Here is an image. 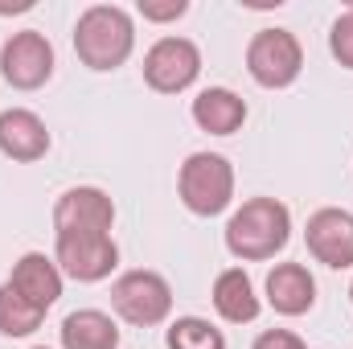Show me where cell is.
Masks as SVG:
<instances>
[{
  "instance_id": "cell-18",
  "label": "cell",
  "mask_w": 353,
  "mask_h": 349,
  "mask_svg": "<svg viewBox=\"0 0 353 349\" xmlns=\"http://www.w3.org/2000/svg\"><path fill=\"white\" fill-rule=\"evenodd\" d=\"M165 346L169 349H226V337H222V329H214L201 317H176L169 325Z\"/></svg>"
},
{
  "instance_id": "cell-16",
  "label": "cell",
  "mask_w": 353,
  "mask_h": 349,
  "mask_svg": "<svg viewBox=\"0 0 353 349\" xmlns=\"http://www.w3.org/2000/svg\"><path fill=\"white\" fill-rule=\"evenodd\" d=\"M62 349H119V329L107 312L79 308L62 321Z\"/></svg>"
},
{
  "instance_id": "cell-23",
  "label": "cell",
  "mask_w": 353,
  "mask_h": 349,
  "mask_svg": "<svg viewBox=\"0 0 353 349\" xmlns=\"http://www.w3.org/2000/svg\"><path fill=\"white\" fill-rule=\"evenodd\" d=\"M350 300H353V283H350Z\"/></svg>"
},
{
  "instance_id": "cell-13",
  "label": "cell",
  "mask_w": 353,
  "mask_h": 349,
  "mask_svg": "<svg viewBox=\"0 0 353 349\" xmlns=\"http://www.w3.org/2000/svg\"><path fill=\"white\" fill-rule=\"evenodd\" d=\"M8 283H12L29 304H37L41 312H50V308L58 304V296H62V271H58V263L46 259L41 251H29V255H21V259L12 263Z\"/></svg>"
},
{
  "instance_id": "cell-4",
  "label": "cell",
  "mask_w": 353,
  "mask_h": 349,
  "mask_svg": "<svg viewBox=\"0 0 353 349\" xmlns=\"http://www.w3.org/2000/svg\"><path fill=\"white\" fill-rule=\"evenodd\" d=\"M111 308L136 325V329H152L161 325L169 312H173V288L165 275L157 271H123L115 283H111Z\"/></svg>"
},
{
  "instance_id": "cell-9",
  "label": "cell",
  "mask_w": 353,
  "mask_h": 349,
  "mask_svg": "<svg viewBox=\"0 0 353 349\" xmlns=\"http://www.w3.org/2000/svg\"><path fill=\"white\" fill-rule=\"evenodd\" d=\"M111 222H115V201L94 185L66 189L54 206V230L58 235H107Z\"/></svg>"
},
{
  "instance_id": "cell-15",
  "label": "cell",
  "mask_w": 353,
  "mask_h": 349,
  "mask_svg": "<svg viewBox=\"0 0 353 349\" xmlns=\"http://www.w3.org/2000/svg\"><path fill=\"white\" fill-rule=\"evenodd\" d=\"M214 308L230 325H251L259 317V296H255V283L243 267H230L214 279Z\"/></svg>"
},
{
  "instance_id": "cell-6",
  "label": "cell",
  "mask_w": 353,
  "mask_h": 349,
  "mask_svg": "<svg viewBox=\"0 0 353 349\" xmlns=\"http://www.w3.org/2000/svg\"><path fill=\"white\" fill-rule=\"evenodd\" d=\"M0 74L17 90H37L54 79V46L37 29H21L0 46Z\"/></svg>"
},
{
  "instance_id": "cell-12",
  "label": "cell",
  "mask_w": 353,
  "mask_h": 349,
  "mask_svg": "<svg viewBox=\"0 0 353 349\" xmlns=\"http://www.w3.org/2000/svg\"><path fill=\"white\" fill-rule=\"evenodd\" d=\"M0 152L29 165V161H41L50 152V132L46 123L25 111V107H12V111H0Z\"/></svg>"
},
{
  "instance_id": "cell-17",
  "label": "cell",
  "mask_w": 353,
  "mask_h": 349,
  "mask_svg": "<svg viewBox=\"0 0 353 349\" xmlns=\"http://www.w3.org/2000/svg\"><path fill=\"white\" fill-rule=\"evenodd\" d=\"M46 321V312L37 304H29L12 283H0V333L4 337H29L37 333Z\"/></svg>"
},
{
  "instance_id": "cell-19",
  "label": "cell",
  "mask_w": 353,
  "mask_h": 349,
  "mask_svg": "<svg viewBox=\"0 0 353 349\" xmlns=\"http://www.w3.org/2000/svg\"><path fill=\"white\" fill-rule=\"evenodd\" d=\"M329 54H333L345 70H353V8L333 21V29H329Z\"/></svg>"
},
{
  "instance_id": "cell-7",
  "label": "cell",
  "mask_w": 353,
  "mask_h": 349,
  "mask_svg": "<svg viewBox=\"0 0 353 349\" xmlns=\"http://www.w3.org/2000/svg\"><path fill=\"white\" fill-rule=\"evenodd\" d=\"M201 74V54L189 37H161L144 54V83L157 94H181L197 83Z\"/></svg>"
},
{
  "instance_id": "cell-1",
  "label": "cell",
  "mask_w": 353,
  "mask_h": 349,
  "mask_svg": "<svg viewBox=\"0 0 353 349\" xmlns=\"http://www.w3.org/2000/svg\"><path fill=\"white\" fill-rule=\"evenodd\" d=\"M292 239V214L275 197H251L243 201L230 222H226V247L230 255L243 263H263L275 259Z\"/></svg>"
},
{
  "instance_id": "cell-14",
  "label": "cell",
  "mask_w": 353,
  "mask_h": 349,
  "mask_svg": "<svg viewBox=\"0 0 353 349\" xmlns=\"http://www.w3.org/2000/svg\"><path fill=\"white\" fill-rule=\"evenodd\" d=\"M193 123L210 136H234L247 123V103L230 87H205L193 99Z\"/></svg>"
},
{
  "instance_id": "cell-2",
  "label": "cell",
  "mask_w": 353,
  "mask_h": 349,
  "mask_svg": "<svg viewBox=\"0 0 353 349\" xmlns=\"http://www.w3.org/2000/svg\"><path fill=\"white\" fill-rule=\"evenodd\" d=\"M136 25L119 4H90L74 25V54L87 70H115L132 58Z\"/></svg>"
},
{
  "instance_id": "cell-11",
  "label": "cell",
  "mask_w": 353,
  "mask_h": 349,
  "mask_svg": "<svg viewBox=\"0 0 353 349\" xmlns=\"http://www.w3.org/2000/svg\"><path fill=\"white\" fill-rule=\"evenodd\" d=\"M267 304L279 317H304L316 304V279L304 263H275L267 271Z\"/></svg>"
},
{
  "instance_id": "cell-21",
  "label": "cell",
  "mask_w": 353,
  "mask_h": 349,
  "mask_svg": "<svg viewBox=\"0 0 353 349\" xmlns=\"http://www.w3.org/2000/svg\"><path fill=\"white\" fill-rule=\"evenodd\" d=\"M251 349H304V341H300L296 333H288V329H267V333L255 337Z\"/></svg>"
},
{
  "instance_id": "cell-10",
  "label": "cell",
  "mask_w": 353,
  "mask_h": 349,
  "mask_svg": "<svg viewBox=\"0 0 353 349\" xmlns=\"http://www.w3.org/2000/svg\"><path fill=\"white\" fill-rule=\"evenodd\" d=\"M304 243L312 251V259L333 267V271H345L353 267V214L350 210H316L308 218V230H304Z\"/></svg>"
},
{
  "instance_id": "cell-3",
  "label": "cell",
  "mask_w": 353,
  "mask_h": 349,
  "mask_svg": "<svg viewBox=\"0 0 353 349\" xmlns=\"http://www.w3.org/2000/svg\"><path fill=\"white\" fill-rule=\"evenodd\" d=\"M176 193H181L185 210L197 214V218L222 214L230 206V197H234V169H230V161L218 157V152H193L181 165V173H176Z\"/></svg>"
},
{
  "instance_id": "cell-22",
  "label": "cell",
  "mask_w": 353,
  "mask_h": 349,
  "mask_svg": "<svg viewBox=\"0 0 353 349\" xmlns=\"http://www.w3.org/2000/svg\"><path fill=\"white\" fill-rule=\"evenodd\" d=\"M33 0H0V12H29Z\"/></svg>"
},
{
  "instance_id": "cell-5",
  "label": "cell",
  "mask_w": 353,
  "mask_h": 349,
  "mask_svg": "<svg viewBox=\"0 0 353 349\" xmlns=\"http://www.w3.org/2000/svg\"><path fill=\"white\" fill-rule=\"evenodd\" d=\"M304 70V50L292 29H259L247 46V74L267 90L292 87Z\"/></svg>"
},
{
  "instance_id": "cell-24",
  "label": "cell",
  "mask_w": 353,
  "mask_h": 349,
  "mask_svg": "<svg viewBox=\"0 0 353 349\" xmlns=\"http://www.w3.org/2000/svg\"><path fill=\"white\" fill-rule=\"evenodd\" d=\"M37 349H46V346H37Z\"/></svg>"
},
{
  "instance_id": "cell-20",
  "label": "cell",
  "mask_w": 353,
  "mask_h": 349,
  "mask_svg": "<svg viewBox=\"0 0 353 349\" xmlns=\"http://www.w3.org/2000/svg\"><path fill=\"white\" fill-rule=\"evenodd\" d=\"M185 12H189V0H140L144 21H176Z\"/></svg>"
},
{
  "instance_id": "cell-8",
  "label": "cell",
  "mask_w": 353,
  "mask_h": 349,
  "mask_svg": "<svg viewBox=\"0 0 353 349\" xmlns=\"http://www.w3.org/2000/svg\"><path fill=\"white\" fill-rule=\"evenodd\" d=\"M54 263L79 283H99L119 267V247L111 235H58Z\"/></svg>"
}]
</instances>
